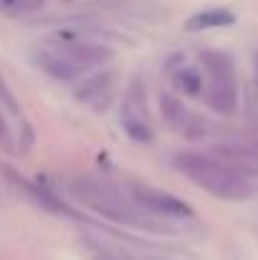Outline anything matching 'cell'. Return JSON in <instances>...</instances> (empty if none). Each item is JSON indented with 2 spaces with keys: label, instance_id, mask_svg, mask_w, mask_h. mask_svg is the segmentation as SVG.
I'll return each instance as SVG.
<instances>
[{
  "label": "cell",
  "instance_id": "cell-1",
  "mask_svg": "<svg viewBox=\"0 0 258 260\" xmlns=\"http://www.w3.org/2000/svg\"><path fill=\"white\" fill-rule=\"evenodd\" d=\"M69 187L79 202H84L86 207H91L111 222L129 225L137 230H167L165 225L155 222L152 215L132 200V194H124L114 182L104 177H74Z\"/></svg>",
  "mask_w": 258,
  "mask_h": 260
},
{
  "label": "cell",
  "instance_id": "cell-2",
  "mask_svg": "<svg viewBox=\"0 0 258 260\" xmlns=\"http://www.w3.org/2000/svg\"><path fill=\"white\" fill-rule=\"evenodd\" d=\"M172 165L192 184H197L200 189H205L213 197L225 200V202H243V200L253 197V192H256V182L238 174L220 157H215L213 152L210 154H205V152H180V154H175Z\"/></svg>",
  "mask_w": 258,
  "mask_h": 260
},
{
  "label": "cell",
  "instance_id": "cell-3",
  "mask_svg": "<svg viewBox=\"0 0 258 260\" xmlns=\"http://www.w3.org/2000/svg\"><path fill=\"white\" fill-rule=\"evenodd\" d=\"M203 74H205V96L213 111L228 116L238 109V81L236 63L225 51H203L200 53Z\"/></svg>",
  "mask_w": 258,
  "mask_h": 260
},
{
  "label": "cell",
  "instance_id": "cell-4",
  "mask_svg": "<svg viewBox=\"0 0 258 260\" xmlns=\"http://www.w3.org/2000/svg\"><path fill=\"white\" fill-rule=\"evenodd\" d=\"M129 194L152 217H162V220H192L195 217V210L182 197L165 192V189H157L152 184L129 182Z\"/></svg>",
  "mask_w": 258,
  "mask_h": 260
},
{
  "label": "cell",
  "instance_id": "cell-5",
  "mask_svg": "<svg viewBox=\"0 0 258 260\" xmlns=\"http://www.w3.org/2000/svg\"><path fill=\"white\" fill-rule=\"evenodd\" d=\"M51 48L59 56H64L81 76H86L94 69H101L114 56V51L109 46H104L99 41H91V38H81V41H51Z\"/></svg>",
  "mask_w": 258,
  "mask_h": 260
},
{
  "label": "cell",
  "instance_id": "cell-6",
  "mask_svg": "<svg viewBox=\"0 0 258 260\" xmlns=\"http://www.w3.org/2000/svg\"><path fill=\"white\" fill-rule=\"evenodd\" d=\"M165 71L170 74L172 86L177 88L180 93H185V96H200L203 93V88H205V74L197 66L187 63L185 53H175L170 61L165 63Z\"/></svg>",
  "mask_w": 258,
  "mask_h": 260
},
{
  "label": "cell",
  "instance_id": "cell-7",
  "mask_svg": "<svg viewBox=\"0 0 258 260\" xmlns=\"http://www.w3.org/2000/svg\"><path fill=\"white\" fill-rule=\"evenodd\" d=\"M160 109H162V119L167 121V126L177 129V132H182L185 137L195 139V137H200V134L205 132V124H203L195 114H190V111L185 109V104H182L177 96L162 93V99H160Z\"/></svg>",
  "mask_w": 258,
  "mask_h": 260
},
{
  "label": "cell",
  "instance_id": "cell-8",
  "mask_svg": "<svg viewBox=\"0 0 258 260\" xmlns=\"http://www.w3.org/2000/svg\"><path fill=\"white\" fill-rule=\"evenodd\" d=\"M114 86V71L111 69H101L91 76H84L76 88H74V96L84 104H91V101H101V96H109V91Z\"/></svg>",
  "mask_w": 258,
  "mask_h": 260
},
{
  "label": "cell",
  "instance_id": "cell-9",
  "mask_svg": "<svg viewBox=\"0 0 258 260\" xmlns=\"http://www.w3.org/2000/svg\"><path fill=\"white\" fill-rule=\"evenodd\" d=\"M36 63H38L51 79H56V81H79V79H81V74H79L64 56H59L51 46L43 48V51H38Z\"/></svg>",
  "mask_w": 258,
  "mask_h": 260
},
{
  "label": "cell",
  "instance_id": "cell-10",
  "mask_svg": "<svg viewBox=\"0 0 258 260\" xmlns=\"http://www.w3.org/2000/svg\"><path fill=\"white\" fill-rule=\"evenodd\" d=\"M5 172L10 174V182L13 184H18V187H23V192L38 205V207H43V210H48V212H69L66 210V205L56 197V194H51L46 187H41V184H33V182H25L20 174H15L13 170H5Z\"/></svg>",
  "mask_w": 258,
  "mask_h": 260
},
{
  "label": "cell",
  "instance_id": "cell-11",
  "mask_svg": "<svg viewBox=\"0 0 258 260\" xmlns=\"http://www.w3.org/2000/svg\"><path fill=\"white\" fill-rule=\"evenodd\" d=\"M236 23V15L225 8H210V10H200L195 15L187 18L185 23V30L190 33H200V30H210V28H225V25H233Z\"/></svg>",
  "mask_w": 258,
  "mask_h": 260
},
{
  "label": "cell",
  "instance_id": "cell-12",
  "mask_svg": "<svg viewBox=\"0 0 258 260\" xmlns=\"http://www.w3.org/2000/svg\"><path fill=\"white\" fill-rule=\"evenodd\" d=\"M122 126L127 132V137L137 144H150L152 142V126L147 121V116H134V114H122Z\"/></svg>",
  "mask_w": 258,
  "mask_h": 260
},
{
  "label": "cell",
  "instance_id": "cell-13",
  "mask_svg": "<svg viewBox=\"0 0 258 260\" xmlns=\"http://www.w3.org/2000/svg\"><path fill=\"white\" fill-rule=\"evenodd\" d=\"M0 104L10 111V114H20V106H18V101H15V96H13V88L8 86V81L0 76Z\"/></svg>",
  "mask_w": 258,
  "mask_h": 260
},
{
  "label": "cell",
  "instance_id": "cell-14",
  "mask_svg": "<svg viewBox=\"0 0 258 260\" xmlns=\"http://www.w3.org/2000/svg\"><path fill=\"white\" fill-rule=\"evenodd\" d=\"M0 147L3 149H13V137H10L8 121L3 119V111H0Z\"/></svg>",
  "mask_w": 258,
  "mask_h": 260
}]
</instances>
